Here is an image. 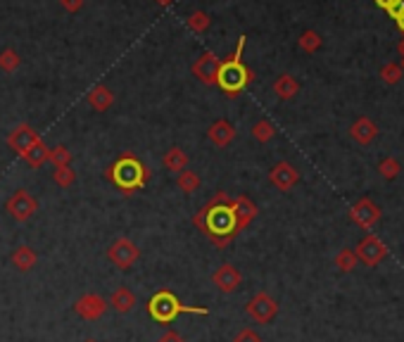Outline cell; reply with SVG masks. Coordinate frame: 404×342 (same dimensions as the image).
I'll list each match as a JSON object with an SVG mask.
<instances>
[{"label": "cell", "instance_id": "cell-1", "mask_svg": "<svg viewBox=\"0 0 404 342\" xmlns=\"http://www.w3.org/2000/svg\"><path fill=\"white\" fill-rule=\"evenodd\" d=\"M193 224L198 226L202 235L215 242L217 250H226L228 242L238 235L233 224V212H231V198L224 190H219L198 214H193Z\"/></svg>", "mask_w": 404, "mask_h": 342}, {"label": "cell", "instance_id": "cell-2", "mask_svg": "<svg viewBox=\"0 0 404 342\" xmlns=\"http://www.w3.org/2000/svg\"><path fill=\"white\" fill-rule=\"evenodd\" d=\"M105 176L112 181L124 195H131L136 190H143L150 181V169L141 160L134 157L131 153H124L121 157L109 164Z\"/></svg>", "mask_w": 404, "mask_h": 342}, {"label": "cell", "instance_id": "cell-3", "mask_svg": "<svg viewBox=\"0 0 404 342\" xmlns=\"http://www.w3.org/2000/svg\"><path fill=\"white\" fill-rule=\"evenodd\" d=\"M242 48H245V36L238 38V45H235L233 55H228L226 60H222V67H219L217 86H222V91L228 93L231 98L238 95V93L245 88L252 79H255V74L242 65Z\"/></svg>", "mask_w": 404, "mask_h": 342}, {"label": "cell", "instance_id": "cell-4", "mask_svg": "<svg viewBox=\"0 0 404 342\" xmlns=\"http://www.w3.org/2000/svg\"><path fill=\"white\" fill-rule=\"evenodd\" d=\"M148 314L153 316L160 326H171L178 314L207 316L210 314V309H207V306H186V304H181V300H178L171 290H160V293H155L153 297H150Z\"/></svg>", "mask_w": 404, "mask_h": 342}, {"label": "cell", "instance_id": "cell-5", "mask_svg": "<svg viewBox=\"0 0 404 342\" xmlns=\"http://www.w3.org/2000/svg\"><path fill=\"white\" fill-rule=\"evenodd\" d=\"M138 257H141V247H138L131 238H117V240L107 247L109 264L117 266L121 271H129L131 266L138 262Z\"/></svg>", "mask_w": 404, "mask_h": 342}, {"label": "cell", "instance_id": "cell-6", "mask_svg": "<svg viewBox=\"0 0 404 342\" xmlns=\"http://www.w3.org/2000/svg\"><path fill=\"white\" fill-rule=\"evenodd\" d=\"M5 210H8V214L15 219V221L24 224V221H29V219L33 217V214H36L38 202H36V198H33V195L29 193L26 188H20V190H15V193L8 198V202H5Z\"/></svg>", "mask_w": 404, "mask_h": 342}, {"label": "cell", "instance_id": "cell-7", "mask_svg": "<svg viewBox=\"0 0 404 342\" xmlns=\"http://www.w3.org/2000/svg\"><path fill=\"white\" fill-rule=\"evenodd\" d=\"M245 311L255 323L267 326V323L274 321L276 314H279V302H276L269 293H257L255 297H250V302L245 304Z\"/></svg>", "mask_w": 404, "mask_h": 342}, {"label": "cell", "instance_id": "cell-8", "mask_svg": "<svg viewBox=\"0 0 404 342\" xmlns=\"http://www.w3.org/2000/svg\"><path fill=\"white\" fill-rule=\"evenodd\" d=\"M380 217H383L380 207L373 200H368V198L357 200L355 205H352V210H350V219L357 226H359V228H364V231H371L373 226L380 221Z\"/></svg>", "mask_w": 404, "mask_h": 342}, {"label": "cell", "instance_id": "cell-9", "mask_svg": "<svg viewBox=\"0 0 404 342\" xmlns=\"http://www.w3.org/2000/svg\"><path fill=\"white\" fill-rule=\"evenodd\" d=\"M355 254L359 262H364L366 266H371L373 269V266H378L385 257H388V245H385L378 235H366L359 245H357Z\"/></svg>", "mask_w": 404, "mask_h": 342}, {"label": "cell", "instance_id": "cell-10", "mask_svg": "<svg viewBox=\"0 0 404 342\" xmlns=\"http://www.w3.org/2000/svg\"><path fill=\"white\" fill-rule=\"evenodd\" d=\"M107 309H109L107 300L95 293L81 295L77 302H74V311H77L81 318H86V321H98V318H102L107 314Z\"/></svg>", "mask_w": 404, "mask_h": 342}, {"label": "cell", "instance_id": "cell-11", "mask_svg": "<svg viewBox=\"0 0 404 342\" xmlns=\"http://www.w3.org/2000/svg\"><path fill=\"white\" fill-rule=\"evenodd\" d=\"M219 67H222V60L215 53H202L198 60L193 62V77L205 86H217L219 79Z\"/></svg>", "mask_w": 404, "mask_h": 342}, {"label": "cell", "instance_id": "cell-12", "mask_svg": "<svg viewBox=\"0 0 404 342\" xmlns=\"http://www.w3.org/2000/svg\"><path fill=\"white\" fill-rule=\"evenodd\" d=\"M231 212H233V224H235V233H240L242 228H247L252 221L257 219V205L245 195H238V198L231 200Z\"/></svg>", "mask_w": 404, "mask_h": 342}, {"label": "cell", "instance_id": "cell-13", "mask_svg": "<svg viewBox=\"0 0 404 342\" xmlns=\"http://www.w3.org/2000/svg\"><path fill=\"white\" fill-rule=\"evenodd\" d=\"M269 181L274 188H279L281 193H288V190H293L297 185L300 171L290 164V162H279V164L269 171Z\"/></svg>", "mask_w": 404, "mask_h": 342}, {"label": "cell", "instance_id": "cell-14", "mask_svg": "<svg viewBox=\"0 0 404 342\" xmlns=\"http://www.w3.org/2000/svg\"><path fill=\"white\" fill-rule=\"evenodd\" d=\"M212 283H215L224 295H231L242 286V274L231 262H224L215 274H212Z\"/></svg>", "mask_w": 404, "mask_h": 342}, {"label": "cell", "instance_id": "cell-15", "mask_svg": "<svg viewBox=\"0 0 404 342\" xmlns=\"http://www.w3.org/2000/svg\"><path fill=\"white\" fill-rule=\"evenodd\" d=\"M38 131L33 129V126H29V124H20V126H15L13 131H10V136H8V145H10V150L17 155H24L29 148H31L33 143L38 141Z\"/></svg>", "mask_w": 404, "mask_h": 342}, {"label": "cell", "instance_id": "cell-16", "mask_svg": "<svg viewBox=\"0 0 404 342\" xmlns=\"http://www.w3.org/2000/svg\"><path fill=\"white\" fill-rule=\"evenodd\" d=\"M207 138L217 145V148H226L235 141V126L226 119H217L215 124L207 129Z\"/></svg>", "mask_w": 404, "mask_h": 342}, {"label": "cell", "instance_id": "cell-17", "mask_svg": "<svg viewBox=\"0 0 404 342\" xmlns=\"http://www.w3.org/2000/svg\"><path fill=\"white\" fill-rule=\"evenodd\" d=\"M350 136H352V141L355 143H359V145H368V143H373L376 141V136H378V126L373 124L368 117H359L355 121V124L350 126Z\"/></svg>", "mask_w": 404, "mask_h": 342}, {"label": "cell", "instance_id": "cell-18", "mask_svg": "<svg viewBox=\"0 0 404 342\" xmlns=\"http://www.w3.org/2000/svg\"><path fill=\"white\" fill-rule=\"evenodd\" d=\"M88 105L93 107L95 112H107V109L114 105L112 88H107L105 84H95L93 88L88 91Z\"/></svg>", "mask_w": 404, "mask_h": 342}, {"label": "cell", "instance_id": "cell-19", "mask_svg": "<svg viewBox=\"0 0 404 342\" xmlns=\"http://www.w3.org/2000/svg\"><path fill=\"white\" fill-rule=\"evenodd\" d=\"M107 306H109V309L117 311V314H129V311L136 306V295H134V290H129V288H117L112 295H109Z\"/></svg>", "mask_w": 404, "mask_h": 342}, {"label": "cell", "instance_id": "cell-20", "mask_svg": "<svg viewBox=\"0 0 404 342\" xmlns=\"http://www.w3.org/2000/svg\"><path fill=\"white\" fill-rule=\"evenodd\" d=\"M10 262L17 271H22V274H26V271H31L33 266L38 262V254L31 250L29 245H20L17 250L10 254Z\"/></svg>", "mask_w": 404, "mask_h": 342}, {"label": "cell", "instance_id": "cell-21", "mask_svg": "<svg viewBox=\"0 0 404 342\" xmlns=\"http://www.w3.org/2000/svg\"><path fill=\"white\" fill-rule=\"evenodd\" d=\"M48 150L50 148L43 143V138H38V141L33 143L24 155H20V157L24 160L26 164L31 166V169H40V166H43L45 162H48Z\"/></svg>", "mask_w": 404, "mask_h": 342}, {"label": "cell", "instance_id": "cell-22", "mask_svg": "<svg viewBox=\"0 0 404 342\" xmlns=\"http://www.w3.org/2000/svg\"><path fill=\"white\" fill-rule=\"evenodd\" d=\"M162 164H164V169L166 171H171V173H181L183 169L188 166V155L183 153L181 148H169L164 153V157H162Z\"/></svg>", "mask_w": 404, "mask_h": 342}, {"label": "cell", "instance_id": "cell-23", "mask_svg": "<svg viewBox=\"0 0 404 342\" xmlns=\"http://www.w3.org/2000/svg\"><path fill=\"white\" fill-rule=\"evenodd\" d=\"M274 93L281 98V100H293V98L300 93L297 79L290 77V74H281V77L274 81Z\"/></svg>", "mask_w": 404, "mask_h": 342}, {"label": "cell", "instance_id": "cell-24", "mask_svg": "<svg viewBox=\"0 0 404 342\" xmlns=\"http://www.w3.org/2000/svg\"><path fill=\"white\" fill-rule=\"evenodd\" d=\"M176 185H178V190H183V193H186V195H190V193H195V190H200L202 178H200V173H198V171L183 169V171L176 176Z\"/></svg>", "mask_w": 404, "mask_h": 342}, {"label": "cell", "instance_id": "cell-25", "mask_svg": "<svg viewBox=\"0 0 404 342\" xmlns=\"http://www.w3.org/2000/svg\"><path fill=\"white\" fill-rule=\"evenodd\" d=\"M22 67V57L15 48H3L0 50V69L5 74H15Z\"/></svg>", "mask_w": 404, "mask_h": 342}, {"label": "cell", "instance_id": "cell-26", "mask_svg": "<svg viewBox=\"0 0 404 342\" xmlns=\"http://www.w3.org/2000/svg\"><path fill=\"white\" fill-rule=\"evenodd\" d=\"M210 24H212V20L205 10H195V13H190L188 20H186V26L193 33H205L207 29H210Z\"/></svg>", "mask_w": 404, "mask_h": 342}, {"label": "cell", "instance_id": "cell-27", "mask_svg": "<svg viewBox=\"0 0 404 342\" xmlns=\"http://www.w3.org/2000/svg\"><path fill=\"white\" fill-rule=\"evenodd\" d=\"M48 162L53 164V169L67 166L72 164V153H69V148H65V145H55V148L48 150Z\"/></svg>", "mask_w": 404, "mask_h": 342}, {"label": "cell", "instance_id": "cell-28", "mask_svg": "<svg viewBox=\"0 0 404 342\" xmlns=\"http://www.w3.org/2000/svg\"><path fill=\"white\" fill-rule=\"evenodd\" d=\"M274 136H276V126L271 124L269 119H259L257 124L252 126V138L259 143H269Z\"/></svg>", "mask_w": 404, "mask_h": 342}, {"label": "cell", "instance_id": "cell-29", "mask_svg": "<svg viewBox=\"0 0 404 342\" xmlns=\"http://www.w3.org/2000/svg\"><path fill=\"white\" fill-rule=\"evenodd\" d=\"M53 181L60 185V188H72L74 183H77V171L72 169V164L67 166H57V169L53 171Z\"/></svg>", "mask_w": 404, "mask_h": 342}, {"label": "cell", "instance_id": "cell-30", "mask_svg": "<svg viewBox=\"0 0 404 342\" xmlns=\"http://www.w3.org/2000/svg\"><path fill=\"white\" fill-rule=\"evenodd\" d=\"M357 262H359V259H357L355 250H350V247H343V250L336 254V266L343 271V274H350V271L357 266Z\"/></svg>", "mask_w": 404, "mask_h": 342}, {"label": "cell", "instance_id": "cell-31", "mask_svg": "<svg viewBox=\"0 0 404 342\" xmlns=\"http://www.w3.org/2000/svg\"><path fill=\"white\" fill-rule=\"evenodd\" d=\"M400 171H402V166H400V162H397L395 157H385L378 164V173L385 178V181H395V178L400 176Z\"/></svg>", "mask_w": 404, "mask_h": 342}, {"label": "cell", "instance_id": "cell-32", "mask_svg": "<svg viewBox=\"0 0 404 342\" xmlns=\"http://www.w3.org/2000/svg\"><path fill=\"white\" fill-rule=\"evenodd\" d=\"M297 45L300 48L304 50L307 55H311V53H316V50L321 48V36L316 31H304L302 36L297 38Z\"/></svg>", "mask_w": 404, "mask_h": 342}, {"label": "cell", "instance_id": "cell-33", "mask_svg": "<svg viewBox=\"0 0 404 342\" xmlns=\"http://www.w3.org/2000/svg\"><path fill=\"white\" fill-rule=\"evenodd\" d=\"M402 77H404V72H402V67L397 65V62H388V65H383V69H380V79H383L388 86L400 84Z\"/></svg>", "mask_w": 404, "mask_h": 342}, {"label": "cell", "instance_id": "cell-34", "mask_svg": "<svg viewBox=\"0 0 404 342\" xmlns=\"http://www.w3.org/2000/svg\"><path fill=\"white\" fill-rule=\"evenodd\" d=\"M233 342H262V338H259V333L257 330H252V328H242L235 333V338Z\"/></svg>", "mask_w": 404, "mask_h": 342}, {"label": "cell", "instance_id": "cell-35", "mask_svg": "<svg viewBox=\"0 0 404 342\" xmlns=\"http://www.w3.org/2000/svg\"><path fill=\"white\" fill-rule=\"evenodd\" d=\"M385 13H388L392 20H400V17L404 15V0H392V5L385 10Z\"/></svg>", "mask_w": 404, "mask_h": 342}, {"label": "cell", "instance_id": "cell-36", "mask_svg": "<svg viewBox=\"0 0 404 342\" xmlns=\"http://www.w3.org/2000/svg\"><path fill=\"white\" fill-rule=\"evenodd\" d=\"M157 342H186L181 333H176V330H166V333H162Z\"/></svg>", "mask_w": 404, "mask_h": 342}, {"label": "cell", "instance_id": "cell-37", "mask_svg": "<svg viewBox=\"0 0 404 342\" xmlns=\"http://www.w3.org/2000/svg\"><path fill=\"white\" fill-rule=\"evenodd\" d=\"M60 5L67 10V13H79L81 8H84V0H60Z\"/></svg>", "mask_w": 404, "mask_h": 342}, {"label": "cell", "instance_id": "cell-38", "mask_svg": "<svg viewBox=\"0 0 404 342\" xmlns=\"http://www.w3.org/2000/svg\"><path fill=\"white\" fill-rule=\"evenodd\" d=\"M376 3H378V5H380V8H383V10H388L390 5H392V0H376Z\"/></svg>", "mask_w": 404, "mask_h": 342}, {"label": "cell", "instance_id": "cell-39", "mask_svg": "<svg viewBox=\"0 0 404 342\" xmlns=\"http://www.w3.org/2000/svg\"><path fill=\"white\" fill-rule=\"evenodd\" d=\"M155 3H157V5H162V8H169V5L174 3V0H155Z\"/></svg>", "mask_w": 404, "mask_h": 342}, {"label": "cell", "instance_id": "cell-40", "mask_svg": "<svg viewBox=\"0 0 404 342\" xmlns=\"http://www.w3.org/2000/svg\"><path fill=\"white\" fill-rule=\"evenodd\" d=\"M397 26H400V31L404 33V15L400 17V20H397Z\"/></svg>", "mask_w": 404, "mask_h": 342}, {"label": "cell", "instance_id": "cell-41", "mask_svg": "<svg viewBox=\"0 0 404 342\" xmlns=\"http://www.w3.org/2000/svg\"><path fill=\"white\" fill-rule=\"evenodd\" d=\"M397 50H400V55L404 57V38L400 40V45H397Z\"/></svg>", "mask_w": 404, "mask_h": 342}, {"label": "cell", "instance_id": "cell-42", "mask_svg": "<svg viewBox=\"0 0 404 342\" xmlns=\"http://www.w3.org/2000/svg\"><path fill=\"white\" fill-rule=\"evenodd\" d=\"M400 67H402V72H404V57H402V62H400Z\"/></svg>", "mask_w": 404, "mask_h": 342}, {"label": "cell", "instance_id": "cell-43", "mask_svg": "<svg viewBox=\"0 0 404 342\" xmlns=\"http://www.w3.org/2000/svg\"><path fill=\"white\" fill-rule=\"evenodd\" d=\"M84 342H98V340H93V338H88V340H84Z\"/></svg>", "mask_w": 404, "mask_h": 342}]
</instances>
